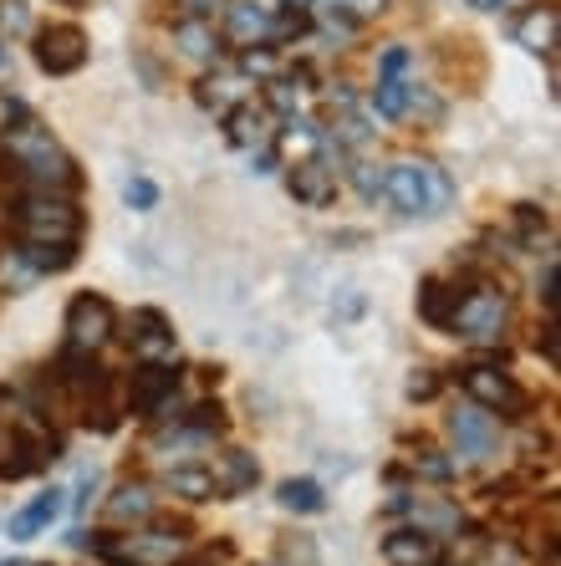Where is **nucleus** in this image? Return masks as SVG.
Segmentation results:
<instances>
[{
  "instance_id": "7ed1b4c3",
  "label": "nucleus",
  "mask_w": 561,
  "mask_h": 566,
  "mask_svg": "<svg viewBox=\"0 0 561 566\" xmlns=\"http://www.w3.org/2000/svg\"><path fill=\"white\" fill-rule=\"evenodd\" d=\"M15 224V235L27 245H77L82 235V214L77 205H66L62 195H27L15 199V210L6 214Z\"/></svg>"
},
{
  "instance_id": "6ab92c4d",
  "label": "nucleus",
  "mask_w": 561,
  "mask_h": 566,
  "mask_svg": "<svg viewBox=\"0 0 561 566\" xmlns=\"http://www.w3.org/2000/svg\"><path fill=\"white\" fill-rule=\"evenodd\" d=\"M107 521H113V526L154 521V490L148 485H118L113 495H107Z\"/></svg>"
},
{
  "instance_id": "cd10ccee",
  "label": "nucleus",
  "mask_w": 561,
  "mask_h": 566,
  "mask_svg": "<svg viewBox=\"0 0 561 566\" xmlns=\"http://www.w3.org/2000/svg\"><path fill=\"white\" fill-rule=\"evenodd\" d=\"M276 562H281V566H322V552H316L312 536H281Z\"/></svg>"
},
{
  "instance_id": "423d86ee",
  "label": "nucleus",
  "mask_w": 561,
  "mask_h": 566,
  "mask_svg": "<svg viewBox=\"0 0 561 566\" xmlns=\"http://www.w3.org/2000/svg\"><path fill=\"white\" fill-rule=\"evenodd\" d=\"M465 394H470V403H480L485 413H506V419H526V409H531V398H526V388L510 373L500 368H465Z\"/></svg>"
},
{
  "instance_id": "4c0bfd02",
  "label": "nucleus",
  "mask_w": 561,
  "mask_h": 566,
  "mask_svg": "<svg viewBox=\"0 0 561 566\" xmlns=\"http://www.w3.org/2000/svg\"><path fill=\"white\" fill-rule=\"evenodd\" d=\"M526 6H536V0H496V11H526Z\"/></svg>"
},
{
  "instance_id": "a19ab883",
  "label": "nucleus",
  "mask_w": 561,
  "mask_h": 566,
  "mask_svg": "<svg viewBox=\"0 0 561 566\" xmlns=\"http://www.w3.org/2000/svg\"><path fill=\"white\" fill-rule=\"evenodd\" d=\"M434 566H439V562H434Z\"/></svg>"
},
{
  "instance_id": "39448f33",
  "label": "nucleus",
  "mask_w": 561,
  "mask_h": 566,
  "mask_svg": "<svg viewBox=\"0 0 561 566\" xmlns=\"http://www.w3.org/2000/svg\"><path fill=\"white\" fill-rule=\"evenodd\" d=\"M113 332H118V312L107 296H92L82 291L77 302L66 306V353H103L113 343Z\"/></svg>"
},
{
  "instance_id": "20e7f679",
  "label": "nucleus",
  "mask_w": 561,
  "mask_h": 566,
  "mask_svg": "<svg viewBox=\"0 0 561 566\" xmlns=\"http://www.w3.org/2000/svg\"><path fill=\"white\" fill-rule=\"evenodd\" d=\"M449 332H459L465 343H480V347L506 343V332H510V296L500 286H470V291H459V306H455V322H449Z\"/></svg>"
},
{
  "instance_id": "1a4fd4ad",
  "label": "nucleus",
  "mask_w": 561,
  "mask_h": 566,
  "mask_svg": "<svg viewBox=\"0 0 561 566\" xmlns=\"http://www.w3.org/2000/svg\"><path fill=\"white\" fill-rule=\"evenodd\" d=\"M291 185V199L307 205V210H326L332 199H337V169L326 164V158H297L287 174Z\"/></svg>"
},
{
  "instance_id": "4468645a",
  "label": "nucleus",
  "mask_w": 561,
  "mask_h": 566,
  "mask_svg": "<svg viewBox=\"0 0 561 566\" xmlns=\"http://www.w3.org/2000/svg\"><path fill=\"white\" fill-rule=\"evenodd\" d=\"M557 36H561V11L551 0H536L531 11L516 21V41H521L531 56H551L557 52Z\"/></svg>"
},
{
  "instance_id": "9d476101",
  "label": "nucleus",
  "mask_w": 561,
  "mask_h": 566,
  "mask_svg": "<svg viewBox=\"0 0 561 566\" xmlns=\"http://www.w3.org/2000/svg\"><path fill=\"white\" fill-rule=\"evenodd\" d=\"M276 128H281V123H276L271 107H266V103H250V97L225 113V133H230V144L250 148V154H256V148H271L276 144Z\"/></svg>"
},
{
  "instance_id": "7c9ffc66",
  "label": "nucleus",
  "mask_w": 561,
  "mask_h": 566,
  "mask_svg": "<svg viewBox=\"0 0 561 566\" xmlns=\"http://www.w3.org/2000/svg\"><path fill=\"white\" fill-rule=\"evenodd\" d=\"M123 199H128L133 210H154V205H158V185H154V179H128V185H123Z\"/></svg>"
},
{
  "instance_id": "ddd939ff",
  "label": "nucleus",
  "mask_w": 561,
  "mask_h": 566,
  "mask_svg": "<svg viewBox=\"0 0 561 566\" xmlns=\"http://www.w3.org/2000/svg\"><path fill=\"white\" fill-rule=\"evenodd\" d=\"M383 562L388 566H434L444 562V541H434L429 531H393V536H383Z\"/></svg>"
},
{
  "instance_id": "2f4dec72",
  "label": "nucleus",
  "mask_w": 561,
  "mask_h": 566,
  "mask_svg": "<svg viewBox=\"0 0 561 566\" xmlns=\"http://www.w3.org/2000/svg\"><path fill=\"white\" fill-rule=\"evenodd\" d=\"M347 21H373V15H383L388 11V0H332Z\"/></svg>"
},
{
  "instance_id": "58836bf2",
  "label": "nucleus",
  "mask_w": 561,
  "mask_h": 566,
  "mask_svg": "<svg viewBox=\"0 0 561 566\" xmlns=\"http://www.w3.org/2000/svg\"><path fill=\"white\" fill-rule=\"evenodd\" d=\"M475 11H496V0H470Z\"/></svg>"
},
{
  "instance_id": "f704fd0d",
  "label": "nucleus",
  "mask_w": 561,
  "mask_h": 566,
  "mask_svg": "<svg viewBox=\"0 0 561 566\" xmlns=\"http://www.w3.org/2000/svg\"><path fill=\"white\" fill-rule=\"evenodd\" d=\"M357 189H363V199H378L383 195V174L373 169V164H357Z\"/></svg>"
},
{
  "instance_id": "f03ea898",
  "label": "nucleus",
  "mask_w": 561,
  "mask_h": 566,
  "mask_svg": "<svg viewBox=\"0 0 561 566\" xmlns=\"http://www.w3.org/2000/svg\"><path fill=\"white\" fill-rule=\"evenodd\" d=\"M383 195H388V205L404 220H434V214H444L449 205H455V185H449V174L439 169V164H429V158H418V164H393L388 174H383Z\"/></svg>"
},
{
  "instance_id": "473e14b6",
  "label": "nucleus",
  "mask_w": 561,
  "mask_h": 566,
  "mask_svg": "<svg viewBox=\"0 0 561 566\" xmlns=\"http://www.w3.org/2000/svg\"><path fill=\"white\" fill-rule=\"evenodd\" d=\"M434 394H439V373H434V368H418L414 378H408V398H418V403H429Z\"/></svg>"
},
{
  "instance_id": "9b49d317",
  "label": "nucleus",
  "mask_w": 561,
  "mask_h": 566,
  "mask_svg": "<svg viewBox=\"0 0 561 566\" xmlns=\"http://www.w3.org/2000/svg\"><path fill=\"white\" fill-rule=\"evenodd\" d=\"M271 21L276 15L266 11V6H256V0H236L230 11H225V41H236V46H271Z\"/></svg>"
},
{
  "instance_id": "412c9836",
  "label": "nucleus",
  "mask_w": 561,
  "mask_h": 566,
  "mask_svg": "<svg viewBox=\"0 0 561 566\" xmlns=\"http://www.w3.org/2000/svg\"><path fill=\"white\" fill-rule=\"evenodd\" d=\"M455 306H459V291L455 286H444V281H424V286H418V316H424L429 327L449 332V322H455Z\"/></svg>"
},
{
  "instance_id": "c9c22d12",
  "label": "nucleus",
  "mask_w": 561,
  "mask_h": 566,
  "mask_svg": "<svg viewBox=\"0 0 561 566\" xmlns=\"http://www.w3.org/2000/svg\"><path fill=\"white\" fill-rule=\"evenodd\" d=\"M408 66V52L404 46H388V52H383V66H378V77H398V72H404Z\"/></svg>"
},
{
  "instance_id": "c756f323",
  "label": "nucleus",
  "mask_w": 561,
  "mask_h": 566,
  "mask_svg": "<svg viewBox=\"0 0 561 566\" xmlns=\"http://www.w3.org/2000/svg\"><path fill=\"white\" fill-rule=\"evenodd\" d=\"M414 470L424 474V480H449V474H455V464L444 460L439 449H429V444H424V449H418V454H414Z\"/></svg>"
},
{
  "instance_id": "a211bd4d",
  "label": "nucleus",
  "mask_w": 561,
  "mask_h": 566,
  "mask_svg": "<svg viewBox=\"0 0 561 566\" xmlns=\"http://www.w3.org/2000/svg\"><path fill=\"white\" fill-rule=\"evenodd\" d=\"M322 138H326V128H316L312 118H287L281 128H276V144L271 148H281V154L297 164V158H316V154H322Z\"/></svg>"
},
{
  "instance_id": "f257e3e1",
  "label": "nucleus",
  "mask_w": 561,
  "mask_h": 566,
  "mask_svg": "<svg viewBox=\"0 0 561 566\" xmlns=\"http://www.w3.org/2000/svg\"><path fill=\"white\" fill-rule=\"evenodd\" d=\"M0 154L11 158V169L21 185H31L37 195H66L77 189V164L56 148V138L41 123H15L0 133Z\"/></svg>"
},
{
  "instance_id": "f3484780",
  "label": "nucleus",
  "mask_w": 561,
  "mask_h": 566,
  "mask_svg": "<svg viewBox=\"0 0 561 566\" xmlns=\"http://www.w3.org/2000/svg\"><path fill=\"white\" fill-rule=\"evenodd\" d=\"M250 97V77L246 72H209L205 82H199V103L205 107H215V113H230L236 103H246Z\"/></svg>"
},
{
  "instance_id": "0eeeda50",
  "label": "nucleus",
  "mask_w": 561,
  "mask_h": 566,
  "mask_svg": "<svg viewBox=\"0 0 561 566\" xmlns=\"http://www.w3.org/2000/svg\"><path fill=\"white\" fill-rule=\"evenodd\" d=\"M449 439H455V449L465 460L480 464L500 449V423H496V413H485L480 403H465V409L449 413Z\"/></svg>"
},
{
  "instance_id": "e433bc0d",
  "label": "nucleus",
  "mask_w": 561,
  "mask_h": 566,
  "mask_svg": "<svg viewBox=\"0 0 561 566\" xmlns=\"http://www.w3.org/2000/svg\"><path fill=\"white\" fill-rule=\"evenodd\" d=\"M541 347H547V363H551V368H557V327H547V332H541Z\"/></svg>"
},
{
  "instance_id": "bb28decb",
  "label": "nucleus",
  "mask_w": 561,
  "mask_h": 566,
  "mask_svg": "<svg viewBox=\"0 0 561 566\" xmlns=\"http://www.w3.org/2000/svg\"><path fill=\"white\" fill-rule=\"evenodd\" d=\"M37 271L27 265V255H21V245L15 251H0V291H27V286H37Z\"/></svg>"
},
{
  "instance_id": "2eb2a0df",
  "label": "nucleus",
  "mask_w": 561,
  "mask_h": 566,
  "mask_svg": "<svg viewBox=\"0 0 561 566\" xmlns=\"http://www.w3.org/2000/svg\"><path fill=\"white\" fill-rule=\"evenodd\" d=\"M220 41L225 36L209 27L205 15H189V21H179V27H174V46H179L184 62H199V66H205V62H220V52H225Z\"/></svg>"
},
{
  "instance_id": "f8f14e48",
  "label": "nucleus",
  "mask_w": 561,
  "mask_h": 566,
  "mask_svg": "<svg viewBox=\"0 0 561 566\" xmlns=\"http://www.w3.org/2000/svg\"><path fill=\"white\" fill-rule=\"evenodd\" d=\"M133 353L144 357V363H174V327L164 322V312L144 306V312H133Z\"/></svg>"
},
{
  "instance_id": "a878e982",
  "label": "nucleus",
  "mask_w": 561,
  "mask_h": 566,
  "mask_svg": "<svg viewBox=\"0 0 561 566\" xmlns=\"http://www.w3.org/2000/svg\"><path fill=\"white\" fill-rule=\"evenodd\" d=\"M373 107H378V118L398 123L408 113V82L404 77H378V93H373Z\"/></svg>"
},
{
  "instance_id": "4be33fe9",
  "label": "nucleus",
  "mask_w": 561,
  "mask_h": 566,
  "mask_svg": "<svg viewBox=\"0 0 561 566\" xmlns=\"http://www.w3.org/2000/svg\"><path fill=\"white\" fill-rule=\"evenodd\" d=\"M256 480H261L256 460H250L246 449H230V454H225V470L215 474V490H220V501H230V495H246Z\"/></svg>"
},
{
  "instance_id": "dca6fc26",
  "label": "nucleus",
  "mask_w": 561,
  "mask_h": 566,
  "mask_svg": "<svg viewBox=\"0 0 561 566\" xmlns=\"http://www.w3.org/2000/svg\"><path fill=\"white\" fill-rule=\"evenodd\" d=\"M179 388V373H174V363H144V368L133 373V409L154 413V403H164V398Z\"/></svg>"
},
{
  "instance_id": "c85d7f7f",
  "label": "nucleus",
  "mask_w": 561,
  "mask_h": 566,
  "mask_svg": "<svg viewBox=\"0 0 561 566\" xmlns=\"http://www.w3.org/2000/svg\"><path fill=\"white\" fill-rule=\"evenodd\" d=\"M27 31H31L27 0H0V36H27Z\"/></svg>"
},
{
  "instance_id": "5701e85b",
  "label": "nucleus",
  "mask_w": 561,
  "mask_h": 566,
  "mask_svg": "<svg viewBox=\"0 0 561 566\" xmlns=\"http://www.w3.org/2000/svg\"><path fill=\"white\" fill-rule=\"evenodd\" d=\"M21 255H27V265L37 276H56V271H66V265L77 261V245H27L21 240Z\"/></svg>"
},
{
  "instance_id": "393cba45",
  "label": "nucleus",
  "mask_w": 561,
  "mask_h": 566,
  "mask_svg": "<svg viewBox=\"0 0 561 566\" xmlns=\"http://www.w3.org/2000/svg\"><path fill=\"white\" fill-rule=\"evenodd\" d=\"M281 505L297 511V515H316L326 505V495H322L316 480H287V485H281Z\"/></svg>"
},
{
  "instance_id": "6e6552de",
  "label": "nucleus",
  "mask_w": 561,
  "mask_h": 566,
  "mask_svg": "<svg viewBox=\"0 0 561 566\" xmlns=\"http://www.w3.org/2000/svg\"><path fill=\"white\" fill-rule=\"evenodd\" d=\"M82 62H87V36H82V27L62 21V27H46L37 36V66L41 72H52V77H72Z\"/></svg>"
},
{
  "instance_id": "ea45409f",
  "label": "nucleus",
  "mask_w": 561,
  "mask_h": 566,
  "mask_svg": "<svg viewBox=\"0 0 561 566\" xmlns=\"http://www.w3.org/2000/svg\"><path fill=\"white\" fill-rule=\"evenodd\" d=\"M291 6H301V0H291Z\"/></svg>"
},
{
  "instance_id": "72a5a7b5",
  "label": "nucleus",
  "mask_w": 561,
  "mask_h": 566,
  "mask_svg": "<svg viewBox=\"0 0 561 566\" xmlns=\"http://www.w3.org/2000/svg\"><path fill=\"white\" fill-rule=\"evenodd\" d=\"M15 123H27V107H21V97L0 93V133H6V128H15Z\"/></svg>"
},
{
  "instance_id": "aec40b11",
  "label": "nucleus",
  "mask_w": 561,
  "mask_h": 566,
  "mask_svg": "<svg viewBox=\"0 0 561 566\" xmlns=\"http://www.w3.org/2000/svg\"><path fill=\"white\" fill-rule=\"evenodd\" d=\"M62 511H66V490H46V495H37V501H31L27 511L11 521V536H15V541H31L41 526H52Z\"/></svg>"
},
{
  "instance_id": "b1692460",
  "label": "nucleus",
  "mask_w": 561,
  "mask_h": 566,
  "mask_svg": "<svg viewBox=\"0 0 561 566\" xmlns=\"http://www.w3.org/2000/svg\"><path fill=\"white\" fill-rule=\"evenodd\" d=\"M169 490L184 495V501H220V490H215V474L209 470H169Z\"/></svg>"
}]
</instances>
